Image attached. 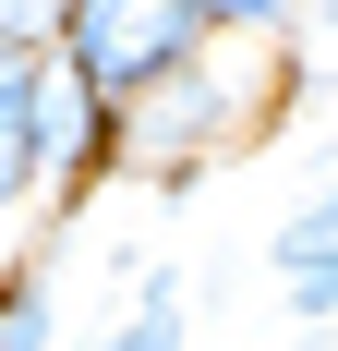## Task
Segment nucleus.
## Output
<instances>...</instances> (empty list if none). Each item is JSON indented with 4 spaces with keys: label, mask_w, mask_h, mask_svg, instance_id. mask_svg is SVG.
I'll use <instances>...</instances> for the list:
<instances>
[{
    "label": "nucleus",
    "mask_w": 338,
    "mask_h": 351,
    "mask_svg": "<svg viewBox=\"0 0 338 351\" xmlns=\"http://www.w3.org/2000/svg\"><path fill=\"white\" fill-rule=\"evenodd\" d=\"M230 145H254V85H242V36H205L181 73L109 109V182H194Z\"/></svg>",
    "instance_id": "f257e3e1"
},
{
    "label": "nucleus",
    "mask_w": 338,
    "mask_h": 351,
    "mask_svg": "<svg viewBox=\"0 0 338 351\" xmlns=\"http://www.w3.org/2000/svg\"><path fill=\"white\" fill-rule=\"evenodd\" d=\"M194 49H205V25L181 12V0H61V61L85 73L109 109L145 97L157 73H181Z\"/></svg>",
    "instance_id": "f03ea898"
},
{
    "label": "nucleus",
    "mask_w": 338,
    "mask_h": 351,
    "mask_svg": "<svg viewBox=\"0 0 338 351\" xmlns=\"http://www.w3.org/2000/svg\"><path fill=\"white\" fill-rule=\"evenodd\" d=\"M36 182H49L61 206L85 194V182H109V97L61 61V49L36 61Z\"/></svg>",
    "instance_id": "7ed1b4c3"
},
{
    "label": "nucleus",
    "mask_w": 338,
    "mask_h": 351,
    "mask_svg": "<svg viewBox=\"0 0 338 351\" xmlns=\"http://www.w3.org/2000/svg\"><path fill=\"white\" fill-rule=\"evenodd\" d=\"M49 339H61V243L0 267V351H49Z\"/></svg>",
    "instance_id": "20e7f679"
},
{
    "label": "nucleus",
    "mask_w": 338,
    "mask_h": 351,
    "mask_svg": "<svg viewBox=\"0 0 338 351\" xmlns=\"http://www.w3.org/2000/svg\"><path fill=\"white\" fill-rule=\"evenodd\" d=\"M36 61H0V218L36 206Z\"/></svg>",
    "instance_id": "39448f33"
},
{
    "label": "nucleus",
    "mask_w": 338,
    "mask_h": 351,
    "mask_svg": "<svg viewBox=\"0 0 338 351\" xmlns=\"http://www.w3.org/2000/svg\"><path fill=\"white\" fill-rule=\"evenodd\" d=\"M181 315H194L181 267H145V279H133V303L97 327V351H181Z\"/></svg>",
    "instance_id": "423d86ee"
},
{
    "label": "nucleus",
    "mask_w": 338,
    "mask_h": 351,
    "mask_svg": "<svg viewBox=\"0 0 338 351\" xmlns=\"http://www.w3.org/2000/svg\"><path fill=\"white\" fill-rule=\"evenodd\" d=\"M266 267H278V279H314V267H338V182H326V194H302V206L266 230Z\"/></svg>",
    "instance_id": "0eeeda50"
},
{
    "label": "nucleus",
    "mask_w": 338,
    "mask_h": 351,
    "mask_svg": "<svg viewBox=\"0 0 338 351\" xmlns=\"http://www.w3.org/2000/svg\"><path fill=\"white\" fill-rule=\"evenodd\" d=\"M205 36H242V49H290L302 36V0H181Z\"/></svg>",
    "instance_id": "6e6552de"
},
{
    "label": "nucleus",
    "mask_w": 338,
    "mask_h": 351,
    "mask_svg": "<svg viewBox=\"0 0 338 351\" xmlns=\"http://www.w3.org/2000/svg\"><path fill=\"white\" fill-rule=\"evenodd\" d=\"M61 49V0H0V61H49Z\"/></svg>",
    "instance_id": "1a4fd4ad"
},
{
    "label": "nucleus",
    "mask_w": 338,
    "mask_h": 351,
    "mask_svg": "<svg viewBox=\"0 0 338 351\" xmlns=\"http://www.w3.org/2000/svg\"><path fill=\"white\" fill-rule=\"evenodd\" d=\"M278 303H290V327H338V267H314V279H278Z\"/></svg>",
    "instance_id": "9d476101"
},
{
    "label": "nucleus",
    "mask_w": 338,
    "mask_h": 351,
    "mask_svg": "<svg viewBox=\"0 0 338 351\" xmlns=\"http://www.w3.org/2000/svg\"><path fill=\"white\" fill-rule=\"evenodd\" d=\"M314 25H326V61H338V0H326V12H314Z\"/></svg>",
    "instance_id": "9b49d317"
}]
</instances>
